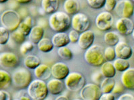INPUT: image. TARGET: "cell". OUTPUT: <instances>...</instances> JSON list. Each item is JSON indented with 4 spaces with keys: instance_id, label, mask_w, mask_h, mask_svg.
<instances>
[{
    "instance_id": "1",
    "label": "cell",
    "mask_w": 134,
    "mask_h": 100,
    "mask_svg": "<svg viewBox=\"0 0 134 100\" xmlns=\"http://www.w3.org/2000/svg\"><path fill=\"white\" fill-rule=\"evenodd\" d=\"M50 27L57 33L66 32L71 26V19L64 11H57L50 15L48 20Z\"/></svg>"
},
{
    "instance_id": "2",
    "label": "cell",
    "mask_w": 134,
    "mask_h": 100,
    "mask_svg": "<svg viewBox=\"0 0 134 100\" xmlns=\"http://www.w3.org/2000/svg\"><path fill=\"white\" fill-rule=\"evenodd\" d=\"M84 58L86 62L92 66H101L105 62L103 47L99 45H93L86 50Z\"/></svg>"
},
{
    "instance_id": "3",
    "label": "cell",
    "mask_w": 134,
    "mask_h": 100,
    "mask_svg": "<svg viewBox=\"0 0 134 100\" xmlns=\"http://www.w3.org/2000/svg\"><path fill=\"white\" fill-rule=\"evenodd\" d=\"M27 93L32 99L44 100L48 94L47 83L40 79H34L27 87Z\"/></svg>"
},
{
    "instance_id": "4",
    "label": "cell",
    "mask_w": 134,
    "mask_h": 100,
    "mask_svg": "<svg viewBox=\"0 0 134 100\" xmlns=\"http://www.w3.org/2000/svg\"><path fill=\"white\" fill-rule=\"evenodd\" d=\"M2 26L11 32H14L18 29L21 21V16L18 12L13 9L4 11L0 17Z\"/></svg>"
},
{
    "instance_id": "5",
    "label": "cell",
    "mask_w": 134,
    "mask_h": 100,
    "mask_svg": "<svg viewBox=\"0 0 134 100\" xmlns=\"http://www.w3.org/2000/svg\"><path fill=\"white\" fill-rule=\"evenodd\" d=\"M12 83L14 87L18 89L27 88L31 82H32V74L27 68L20 67L13 72Z\"/></svg>"
},
{
    "instance_id": "6",
    "label": "cell",
    "mask_w": 134,
    "mask_h": 100,
    "mask_svg": "<svg viewBox=\"0 0 134 100\" xmlns=\"http://www.w3.org/2000/svg\"><path fill=\"white\" fill-rule=\"evenodd\" d=\"M64 84L67 90L72 92L81 91L86 85L85 78L79 72H71L64 79Z\"/></svg>"
},
{
    "instance_id": "7",
    "label": "cell",
    "mask_w": 134,
    "mask_h": 100,
    "mask_svg": "<svg viewBox=\"0 0 134 100\" xmlns=\"http://www.w3.org/2000/svg\"><path fill=\"white\" fill-rule=\"evenodd\" d=\"M91 26V21L88 15L83 13H78L71 19V26L74 30L79 33H83L88 30Z\"/></svg>"
},
{
    "instance_id": "8",
    "label": "cell",
    "mask_w": 134,
    "mask_h": 100,
    "mask_svg": "<svg viewBox=\"0 0 134 100\" xmlns=\"http://www.w3.org/2000/svg\"><path fill=\"white\" fill-rule=\"evenodd\" d=\"M102 94L100 86L94 83L86 84L80 91L82 100H99Z\"/></svg>"
},
{
    "instance_id": "9",
    "label": "cell",
    "mask_w": 134,
    "mask_h": 100,
    "mask_svg": "<svg viewBox=\"0 0 134 100\" xmlns=\"http://www.w3.org/2000/svg\"><path fill=\"white\" fill-rule=\"evenodd\" d=\"M114 18L110 12L102 11L97 15L95 18V25L99 30L107 32L113 27Z\"/></svg>"
},
{
    "instance_id": "10",
    "label": "cell",
    "mask_w": 134,
    "mask_h": 100,
    "mask_svg": "<svg viewBox=\"0 0 134 100\" xmlns=\"http://www.w3.org/2000/svg\"><path fill=\"white\" fill-rule=\"evenodd\" d=\"M134 5L130 0H122L117 2L115 8V13L120 18H130L133 14Z\"/></svg>"
},
{
    "instance_id": "11",
    "label": "cell",
    "mask_w": 134,
    "mask_h": 100,
    "mask_svg": "<svg viewBox=\"0 0 134 100\" xmlns=\"http://www.w3.org/2000/svg\"><path fill=\"white\" fill-rule=\"evenodd\" d=\"M20 59L16 54L12 52H3L0 54V64L5 68H15L18 66Z\"/></svg>"
},
{
    "instance_id": "12",
    "label": "cell",
    "mask_w": 134,
    "mask_h": 100,
    "mask_svg": "<svg viewBox=\"0 0 134 100\" xmlns=\"http://www.w3.org/2000/svg\"><path fill=\"white\" fill-rule=\"evenodd\" d=\"M115 27L117 32L121 35H131L134 29V22L130 18L121 17L117 20Z\"/></svg>"
},
{
    "instance_id": "13",
    "label": "cell",
    "mask_w": 134,
    "mask_h": 100,
    "mask_svg": "<svg viewBox=\"0 0 134 100\" xmlns=\"http://www.w3.org/2000/svg\"><path fill=\"white\" fill-rule=\"evenodd\" d=\"M52 76L55 79L64 80L70 73V70L68 65L63 62H57L51 67Z\"/></svg>"
},
{
    "instance_id": "14",
    "label": "cell",
    "mask_w": 134,
    "mask_h": 100,
    "mask_svg": "<svg viewBox=\"0 0 134 100\" xmlns=\"http://www.w3.org/2000/svg\"><path fill=\"white\" fill-rule=\"evenodd\" d=\"M114 48L117 58L127 60L133 55V48L125 41H119Z\"/></svg>"
},
{
    "instance_id": "15",
    "label": "cell",
    "mask_w": 134,
    "mask_h": 100,
    "mask_svg": "<svg viewBox=\"0 0 134 100\" xmlns=\"http://www.w3.org/2000/svg\"><path fill=\"white\" fill-rule=\"evenodd\" d=\"M94 34L93 31L87 30L80 34L79 40L78 41L79 47L82 50H87L93 45L94 41Z\"/></svg>"
},
{
    "instance_id": "16",
    "label": "cell",
    "mask_w": 134,
    "mask_h": 100,
    "mask_svg": "<svg viewBox=\"0 0 134 100\" xmlns=\"http://www.w3.org/2000/svg\"><path fill=\"white\" fill-rule=\"evenodd\" d=\"M121 83L127 90H134V67H130L122 73Z\"/></svg>"
},
{
    "instance_id": "17",
    "label": "cell",
    "mask_w": 134,
    "mask_h": 100,
    "mask_svg": "<svg viewBox=\"0 0 134 100\" xmlns=\"http://www.w3.org/2000/svg\"><path fill=\"white\" fill-rule=\"evenodd\" d=\"M47 88L48 92L52 95L57 96L62 93L64 91L66 86L64 82L60 79H51L47 83Z\"/></svg>"
},
{
    "instance_id": "18",
    "label": "cell",
    "mask_w": 134,
    "mask_h": 100,
    "mask_svg": "<svg viewBox=\"0 0 134 100\" xmlns=\"http://www.w3.org/2000/svg\"><path fill=\"white\" fill-rule=\"evenodd\" d=\"M34 73L37 79L42 81H46L50 79L52 76L51 68L48 65L41 64L34 71Z\"/></svg>"
},
{
    "instance_id": "19",
    "label": "cell",
    "mask_w": 134,
    "mask_h": 100,
    "mask_svg": "<svg viewBox=\"0 0 134 100\" xmlns=\"http://www.w3.org/2000/svg\"><path fill=\"white\" fill-rule=\"evenodd\" d=\"M51 40L54 46L58 48L67 46L70 43L69 35L65 32L55 33Z\"/></svg>"
},
{
    "instance_id": "20",
    "label": "cell",
    "mask_w": 134,
    "mask_h": 100,
    "mask_svg": "<svg viewBox=\"0 0 134 100\" xmlns=\"http://www.w3.org/2000/svg\"><path fill=\"white\" fill-rule=\"evenodd\" d=\"M42 8L46 14H52L57 12L59 6V1L58 0H42L41 2Z\"/></svg>"
},
{
    "instance_id": "21",
    "label": "cell",
    "mask_w": 134,
    "mask_h": 100,
    "mask_svg": "<svg viewBox=\"0 0 134 100\" xmlns=\"http://www.w3.org/2000/svg\"><path fill=\"white\" fill-rule=\"evenodd\" d=\"M44 34V29L42 26L38 25L33 26L28 36L30 38V41H32L34 44H38L43 38Z\"/></svg>"
},
{
    "instance_id": "22",
    "label": "cell",
    "mask_w": 134,
    "mask_h": 100,
    "mask_svg": "<svg viewBox=\"0 0 134 100\" xmlns=\"http://www.w3.org/2000/svg\"><path fill=\"white\" fill-rule=\"evenodd\" d=\"M63 7L65 12L69 15H75L80 10V3L76 0H66Z\"/></svg>"
},
{
    "instance_id": "23",
    "label": "cell",
    "mask_w": 134,
    "mask_h": 100,
    "mask_svg": "<svg viewBox=\"0 0 134 100\" xmlns=\"http://www.w3.org/2000/svg\"><path fill=\"white\" fill-rule=\"evenodd\" d=\"M100 73L105 78H113L115 76L117 71L113 64L110 61H105L100 66Z\"/></svg>"
},
{
    "instance_id": "24",
    "label": "cell",
    "mask_w": 134,
    "mask_h": 100,
    "mask_svg": "<svg viewBox=\"0 0 134 100\" xmlns=\"http://www.w3.org/2000/svg\"><path fill=\"white\" fill-rule=\"evenodd\" d=\"M32 27L33 26H32V17L27 15L24 19L23 21H21L18 30L20 31L25 36H29Z\"/></svg>"
},
{
    "instance_id": "25",
    "label": "cell",
    "mask_w": 134,
    "mask_h": 100,
    "mask_svg": "<svg viewBox=\"0 0 134 100\" xmlns=\"http://www.w3.org/2000/svg\"><path fill=\"white\" fill-rule=\"evenodd\" d=\"M24 64L27 70H35L41 64V61L35 55H28L24 58Z\"/></svg>"
},
{
    "instance_id": "26",
    "label": "cell",
    "mask_w": 134,
    "mask_h": 100,
    "mask_svg": "<svg viewBox=\"0 0 134 100\" xmlns=\"http://www.w3.org/2000/svg\"><path fill=\"white\" fill-rule=\"evenodd\" d=\"M12 83V76L5 70H0V88L1 90H5Z\"/></svg>"
},
{
    "instance_id": "27",
    "label": "cell",
    "mask_w": 134,
    "mask_h": 100,
    "mask_svg": "<svg viewBox=\"0 0 134 100\" xmlns=\"http://www.w3.org/2000/svg\"><path fill=\"white\" fill-rule=\"evenodd\" d=\"M115 83L116 82L113 78H105L99 86L103 93H112Z\"/></svg>"
},
{
    "instance_id": "28",
    "label": "cell",
    "mask_w": 134,
    "mask_h": 100,
    "mask_svg": "<svg viewBox=\"0 0 134 100\" xmlns=\"http://www.w3.org/2000/svg\"><path fill=\"white\" fill-rule=\"evenodd\" d=\"M37 47L40 52L43 53H49L52 51L54 46L52 43V40H50L49 38H43L40 42L37 44Z\"/></svg>"
},
{
    "instance_id": "29",
    "label": "cell",
    "mask_w": 134,
    "mask_h": 100,
    "mask_svg": "<svg viewBox=\"0 0 134 100\" xmlns=\"http://www.w3.org/2000/svg\"><path fill=\"white\" fill-rule=\"evenodd\" d=\"M104 41L109 46H115L119 42V36L113 32H108L104 35Z\"/></svg>"
},
{
    "instance_id": "30",
    "label": "cell",
    "mask_w": 134,
    "mask_h": 100,
    "mask_svg": "<svg viewBox=\"0 0 134 100\" xmlns=\"http://www.w3.org/2000/svg\"><path fill=\"white\" fill-rule=\"evenodd\" d=\"M113 64L116 71H119V72H122V73L130 67V62L127 59L116 58L113 61Z\"/></svg>"
},
{
    "instance_id": "31",
    "label": "cell",
    "mask_w": 134,
    "mask_h": 100,
    "mask_svg": "<svg viewBox=\"0 0 134 100\" xmlns=\"http://www.w3.org/2000/svg\"><path fill=\"white\" fill-rule=\"evenodd\" d=\"M57 53H58V56L64 60L70 61L73 58L72 52L67 46L58 48L57 50Z\"/></svg>"
},
{
    "instance_id": "32",
    "label": "cell",
    "mask_w": 134,
    "mask_h": 100,
    "mask_svg": "<svg viewBox=\"0 0 134 100\" xmlns=\"http://www.w3.org/2000/svg\"><path fill=\"white\" fill-rule=\"evenodd\" d=\"M10 37L12 40L14 41L16 44H21L26 41V37L24 34L21 33L18 29L14 32H12L10 34Z\"/></svg>"
},
{
    "instance_id": "33",
    "label": "cell",
    "mask_w": 134,
    "mask_h": 100,
    "mask_svg": "<svg viewBox=\"0 0 134 100\" xmlns=\"http://www.w3.org/2000/svg\"><path fill=\"white\" fill-rule=\"evenodd\" d=\"M104 57L106 61L112 62L117 58L115 48L111 46H108L104 49Z\"/></svg>"
},
{
    "instance_id": "34",
    "label": "cell",
    "mask_w": 134,
    "mask_h": 100,
    "mask_svg": "<svg viewBox=\"0 0 134 100\" xmlns=\"http://www.w3.org/2000/svg\"><path fill=\"white\" fill-rule=\"evenodd\" d=\"M9 31L3 26L0 27V44L5 45L9 40Z\"/></svg>"
},
{
    "instance_id": "35",
    "label": "cell",
    "mask_w": 134,
    "mask_h": 100,
    "mask_svg": "<svg viewBox=\"0 0 134 100\" xmlns=\"http://www.w3.org/2000/svg\"><path fill=\"white\" fill-rule=\"evenodd\" d=\"M34 43L30 41H26L24 43L20 45V52L21 54L26 55L27 53L30 52L34 49Z\"/></svg>"
},
{
    "instance_id": "36",
    "label": "cell",
    "mask_w": 134,
    "mask_h": 100,
    "mask_svg": "<svg viewBox=\"0 0 134 100\" xmlns=\"http://www.w3.org/2000/svg\"><path fill=\"white\" fill-rule=\"evenodd\" d=\"M106 0H88L87 3L93 9H100L104 8Z\"/></svg>"
},
{
    "instance_id": "37",
    "label": "cell",
    "mask_w": 134,
    "mask_h": 100,
    "mask_svg": "<svg viewBox=\"0 0 134 100\" xmlns=\"http://www.w3.org/2000/svg\"><path fill=\"white\" fill-rule=\"evenodd\" d=\"M80 34L81 33H79L76 31L74 30V29H72L71 31H70V32L69 33L68 35H69V38L70 40V42L72 43H78L79 40Z\"/></svg>"
},
{
    "instance_id": "38",
    "label": "cell",
    "mask_w": 134,
    "mask_h": 100,
    "mask_svg": "<svg viewBox=\"0 0 134 100\" xmlns=\"http://www.w3.org/2000/svg\"><path fill=\"white\" fill-rule=\"evenodd\" d=\"M117 3V2L115 0H106L105 6H104L105 11L111 13V11L115 9Z\"/></svg>"
},
{
    "instance_id": "39",
    "label": "cell",
    "mask_w": 134,
    "mask_h": 100,
    "mask_svg": "<svg viewBox=\"0 0 134 100\" xmlns=\"http://www.w3.org/2000/svg\"><path fill=\"white\" fill-rule=\"evenodd\" d=\"M103 77H104L102 75V73H100V71H96L94 73H93L91 76V79L94 83L97 84V85H100L101 82H103L104 79H103Z\"/></svg>"
},
{
    "instance_id": "40",
    "label": "cell",
    "mask_w": 134,
    "mask_h": 100,
    "mask_svg": "<svg viewBox=\"0 0 134 100\" xmlns=\"http://www.w3.org/2000/svg\"><path fill=\"white\" fill-rule=\"evenodd\" d=\"M124 87L122 85V83H119V82H116L115 85L114 87L112 93L113 94H119L124 91Z\"/></svg>"
},
{
    "instance_id": "41",
    "label": "cell",
    "mask_w": 134,
    "mask_h": 100,
    "mask_svg": "<svg viewBox=\"0 0 134 100\" xmlns=\"http://www.w3.org/2000/svg\"><path fill=\"white\" fill-rule=\"evenodd\" d=\"M0 100H12V96L8 91L4 90H0Z\"/></svg>"
},
{
    "instance_id": "42",
    "label": "cell",
    "mask_w": 134,
    "mask_h": 100,
    "mask_svg": "<svg viewBox=\"0 0 134 100\" xmlns=\"http://www.w3.org/2000/svg\"><path fill=\"white\" fill-rule=\"evenodd\" d=\"M99 100H115V97L114 94H113L112 93H103Z\"/></svg>"
},
{
    "instance_id": "43",
    "label": "cell",
    "mask_w": 134,
    "mask_h": 100,
    "mask_svg": "<svg viewBox=\"0 0 134 100\" xmlns=\"http://www.w3.org/2000/svg\"><path fill=\"white\" fill-rule=\"evenodd\" d=\"M117 100H134V96L131 93H125L119 96Z\"/></svg>"
},
{
    "instance_id": "44",
    "label": "cell",
    "mask_w": 134,
    "mask_h": 100,
    "mask_svg": "<svg viewBox=\"0 0 134 100\" xmlns=\"http://www.w3.org/2000/svg\"><path fill=\"white\" fill-rule=\"evenodd\" d=\"M20 100H32V98L30 97V96L28 95L27 93L21 95L20 97Z\"/></svg>"
},
{
    "instance_id": "45",
    "label": "cell",
    "mask_w": 134,
    "mask_h": 100,
    "mask_svg": "<svg viewBox=\"0 0 134 100\" xmlns=\"http://www.w3.org/2000/svg\"><path fill=\"white\" fill-rule=\"evenodd\" d=\"M54 100H69V98L66 96H59L57 97V98L55 99Z\"/></svg>"
},
{
    "instance_id": "46",
    "label": "cell",
    "mask_w": 134,
    "mask_h": 100,
    "mask_svg": "<svg viewBox=\"0 0 134 100\" xmlns=\"http://www.w3.org/2000/svg\"><path fill=\"white\" fill-rule=\"evenodd\" d=\"M17 3L20 4H26V3H30L31 0H18L16 1Z\"/></svg>"
},
{
    "instance_id": "47",
    "label": "cell",
    "mask_w": 134,
    "mask_h": 100,
    "mask_svg": "<svg viewBox=\"0 0 134 100\" xmlns=\"http://www.w3.org/2000/svg\"><path fill=\"white\" fill-rule=\"evenodd\" d=\"M131 36H132V38L133 39V40H134V29H133V31L132 33H131Z\"/></svg>"
},
{
    "instance_id": "48",
    "label": "cell",
    "mask_w": 134,
    "mask_h": 100,
    "mask_svg": "<svg viewBox=\"0 0 134 100\" xmlns=\"http://www.w3.org/2000/svg\"><path fill=\"white\" fill-rule=\"evenodd\" d=\"M7 0H1L0 1V3H4V2H6Z\"/></svg>"
},
{
    "instance_id": "49",
    "label": "cell",
    "mask_w": 134,
    "mask_h": 100,
    "mask_svg": "<svg viewBox=\"0 0 134 100\" xmlns=\"http://www.w3.org/2000/svg\"><path fill=\"white\" fill-rule=\"evenodd\" d=\"M44 100H52V99H50V98H46Z\"/></svg>"
},
{
    "instance_id": "50",
    "label": "cell",
    "mask_w": 134,
    "mask_h": 100,
    "mask_svg": "<svg viewBox=\"0 0 134 100\" xmlns=\"http://www.w3.org/2000/svg\"><path fill=\"white\" fill-rule=\"evenodd\" d=\"M73 100H82V99H73Z\"/></svg>"
},
{
    "instance_id": "51",
    "label": "cell",
    "mask_w": 134,
    "mask_h": 100,
    "mask_svg": "<svg viewBox=\"0 0 134 100\" xmlns=\"http://www.w3.org/2000/svg\"><path fill=\"white\" fill-rule=\"evenodd\" d=\"M133 55H134V47L133 48Z\"/></svg>"
},
{
    "instance_id": "52",
    "label": "cell",
    "mask_w": 134,
    "mask_h": 100,
    "mask_svg": "<svg viewBox=\"0 0 134 100\" xmlns=\"http://www.w3.org/2000/svg\"><path fill=\"white\" fill-rule=\"evenodd\" d=\"M14 100H20V99H14Z\"/></svg>"
},
{
    "instance_id": "53",
    "label": "cell",
    "mask_w": 134,
    "mask_h": 100,
    "mask_svg": "<svg viewBox=\"0 0 134 100\" xmlns=\"http://www.w3.org/2000/svg\"><path fill=\"white\" fill-rule=\"evenodd\" d=\"M133 15L134 16V9H133Z\"/></svg>"
},
{
    "instance_id": "54",
    "label": "cell",
    "mask_w": 134,
    "mask_h": 100,
    "mask_svg": "<svg viewBox=\"0 0 134 100\" xmlns=\"http://www.w3.org/2000/svg\"><path fill=\"white\" fill-rule=\"evenodd\" d=\"M132 2H133V3H134V0H133V1H132Z\"/></svg>"
},
{
    "instance_id": "55",
    "label": "cell",
    "mask_w": 134,
    "mask_h": 100,
    "mask_svg": "<svg viewBox=\"0 0 134 100\" xmlns=\"http://www.w3.org/2000/svg\"><path fill=\"white\" fill-rule=\"evenodd\" d=\"M32 100H36V99H32Z\"/></svg>"
}]
</instances>
